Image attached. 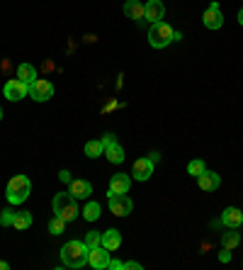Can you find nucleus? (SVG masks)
<instances>
[{
    "label": "nucleus",
    "mask_w": 243,
    "mask_h": 270,
    "mask_svg": "<svg viewBox=\"0 0 243 270\" xmlns=\"http://www.w3.org/2000/svg\"><path fill=\"white\" fill-rule=\"evenodd\" d=\"M88 253L90 248L85 246V241H66L61 248V260L66 268H85L88 265Z\"/></svg>",
    "instance_id": "1"
},
{
    "label": "nucleus",
    "mask_w": 243,
    "mask_h": 270,
    "mask_svg": "<svg viewBox=\"0 0 243 270\" xmlns=\"http://www.w3.org/2000/svg\"><path fill=\"white\" fill-rule=\"evenodd\" d=\"M51 207H54V214H56V217H61L63 221L78 219V214H80L78 200H75L71 192H59V195H54Z\"/></svg>",
    "instance_id": "2"
},
{
    "label": "nucleus",
    "mask_w": 243,
    "mask_h": 270,
    "mask_svg": "<svg viewBox=\"0 0 243 270\" xmlns=\"http://www.w3.org/2000/svg\"><path fill=\"white\" fill-rule=\"evenodd\" d=\"M32 192V183L27 175H12L8 180V187H5V197L10 205H22L24 200Z\"/></svg>",
    "instance_id": "3"
},
{
    "label": "nucleus",
    "mask_w": 243,
    "mask_h": 270,
    "mask_svg": "<svg viewBox=\"0 0 243 270\" xmlns=\"http://www.w3.org/2000/svg\"><path fill=\"white\" fill-rule=\"evenodd\" d=\"M175 42V29L166 22H153L151 29H148V44L153 49H166L168 44Z\"/></svg>",
    "instance_id": "4"
},
{
    "label": "nucleus",
    "mask_w": 243,
    "mask_h": 270,
    "mask_svg": "<svg viewBox=\"0 0 243 270\" xmlns=\"http://www.w3.org/2000/svg\"><path fill=\"white\" fill-rule=\"evenodd\" d=\"M29 98L36 100V102H47V100L54 98V86L49 83L47 78H36L34 83L29 86Z\"/></svg>",
    "instance_id": "5"
},
{
    "label": "nucleus",
    "mask_w": 243,
    "mask_h": 270,
    "mask_svg": "<svg viewBox=\"0 0 243 270\" xmlns=\"http://www.w3.org/2000/svg\"><path fill=\"white\" fill-rule=\"evenodd\" d=\"M3 95H5V100H10V102H20L24 95H29V86L22 83V81H17V78H12V81L5 83Z\"/></svg>",
    "instance_id": "6"
},
{
    "label": "nucleus",
    "mask_w": 243,
    "mask_h": 270,
    "mask_svg": "<svg viewBox=\"0 0 243 270\" xmlns=\"http://www.w3.org/2000/svg\"><path fill=\"white\" fill-rule=\"evenodd\" d=\"M107 200H109V212H112L114 217H127V214H132L134 202L127 195H109L107 192Z\"/></svg>",
    "instance_id": "7"
},
{
    "label": "nucleus",
    "mask_w": 243,
    "mask_h": 270,
    "mask_svg": "<svg viewBox=\"0 0 243 270\" xmlns=\"http://www.w3.org/2000/svg\"><path fill=\"white\" fill-rule=\"evenodd\" d=\"M88 265H90V268H95V270H107L109 251L102 244L95 246V248H90V253H88Z\"/></svg>",
    "instance_id": "8"
},
{
    "label": "nucleus",
    "mask_w": 243,
    "mask_h": 270,
    "mask_svg": "<svg viewBox=\"0 0 243 270\" xmlns=\"http://www.w3.org/2000/svg\"><path fill=\"white\" fill-rule=\"evenodd\" d=\"M132 187V175H124V173H114L109 178V195H127Z\"/></svg>",
    "instance_id": "9"
},
{
    "label": "nucleus",
    "mask_w": 243,
    "mask_h": 270,
    "mask_svg": "<svg viewBox=\"0 0 243 270\" xmlns=\"http://www.w3.org/2000/svg\"><path fill=\"white\" fill-rule=\"evenodd\" d=\"M163 15H166V5L160 3V0H148L144 5V20L146 22H160L163 20Z\"/></svg>",
    "instance_id": "10"
},
{
    "label": "nucleus",
    "mask_w": 243,
    "mask_h": 270,
    "mask_svg": "<svg viewBox=\"0 0 243 270\" xmlns=\"http://www.w3.org/2000/svg\"><path fill=\"white\" fill-rule=\"evenodd\" d=\"M202 22H205L207 29H219V27L224 25V15L219 10V3H212L207 8V13L202 15Z\"/></svg>",
    "instance_id": "11"
},
{
    "label": "nucleus",
    "mask_w": 243,
    "mask_h": 270,
    "mask_svg": "<svg viewBox=\"0 0 243 270\" xmlns=\"http://www.w3.org/2000/svg\"><path fill=\"white\" fill-rule=\"evenodd\" d=\"M221 224L226 229H238L243 224V212L238 207H226L221 212Z\"/></svg>",
    "instance_id": "12"
},
{
    "label": "nucleus",
    "mask_w": 243,
    "mask_h": 270,
    "mask_svg": "<svg viewBox=\"0 0 243 270\" xmlns=\"http://www.w3.org/2000/svg\"><path fill=\"white\" fill-rule=\"evenodd\" d=\"M197 183H199V190L214 192V190H219V185H221V175L214 171H205L199 178H197Z\"/></svg>",
    "instance_id": "13"
},
{
    "label": "nucleus",
    "mask_w": 243,
    "mask_h": 270,
    "mask_svg": "<svg viewBox=\"0 0 243 270\" xmlns=\"http://www.w3.org/2000/svg\"><path fill=\"white\" fill-rule=\"evenodd\" d=\"M153 175V163L148 159H139L136 163H134L132 168V178H136L139 183H144V180H148Z\"/></svg>",
    "instance_id": "14"
},
{
    "label": "nucleus",
    "mask_w": 243,
    "mask_h": 270,
    "mask_svg": "<svg viewBox=\"0 0 243 270\" xmlns=\"http://www.w3.org/2000/svg\"><path fill=\"white\" fill-rule=\"evenodd\" d=\"M68 192H71L75 200H85V197L93 195V185L88 180H71L68 183Z\"/></svg>",
    "instance_id": "15"
},
{
    "label": "nucleus",
    "mask_w": 243,
    "mask_h": 270,
    "mask_svg": "<svg viewBox=\"0 0 243 270\" xmlns=\"http://www.w3.org/2000/svg\"><path fill=\"white\" fill-rule=\"evenodd\" d=\"M102 246L107 248L109 253L117 251V248L122 246V232H117V229H107V232L102 234Z\"/></svg>",
    "instance_id": "16"
},
{
    "label": "nucleus",
    "mask_w": 243,
    "mask_h": 270,
    "mask_svg": "<svg viewBox=\"0 0 243 270\" xmlns=\"http://www.w3.org/2000/svg\"><path fill=\"white\" fill-rule=\"evenodd\" d=\"M17 81H22V83H27V86H32L36 81V68L32 66V63H20L17 66Z\"/></svg>",
    "instance_id": "17"
},
{
    "label": "nucleus",
    "mask_w": 243,
    "mask_h": 270,
    "mask_svg": "<svg viewBox=\"0 0 243 270\" xmlns=\"http://www.w3.org/2000/svg\"><path fill=\"white\" fill-rule=\"evenodd\" d=\"M122 10L132 20H144V5H141V0H127Z\"/></svg>",
    "instance_id": "18"
},
{
    "label": "nucleus",
    "mask_w": 243,
    "mask_h": 270,
    "mask_svg": "<svg viewBox=\"0 0 243 270\" xmlns=\"http://www.w3.org/2000/svg\"><path fill=\"white\" fill-rule=\"evenodd\" d=\"M241 244V234H238V229H229L226 234H221V246L224 248H236V246Z\"/></svg>",
    "instance_id": "19"
},
{
    "label": "nucleus",
    "mask_w": 243,
    "mask_h": 270,
    "mask_svg": "<svg viewBox=\"0 0 243 270\" xmlns=\"http://www.w3.org/2000/svg\"><path fill=\"white\" fill-rule=\"evenodd\" d=\"M105 156H107L109 163H122V161H124V148L114 141V144H109V146L105 148Z\"/></svg>",
    "instance_id": "20"
},
{
    "label": "nucleus",
    "mask_w": 243,
    "mask_h": 270,
    "mask_svg": "<svg viewBox=\"0 0 243 270\" xmlns=\"http://www.w3.org/2000/svg\"><path fill=\"white\" fill-rule=\"evenodd\" d=\"M12 226H15V229H20V232L29 229V226H32V214H29V212H15V221H12Z\"/></svg>",
    "instance_id": "21"
},
{
    "label": "nucleus",
    "mask_w": 243,
    "mask_h": 270,
    "mask_svg": "<svg viewBox=\"0 0 243 270\" xmlns=\"http://www.w3.org/2000/svg\"><path fill=\"white\" fill-rule=\"evenodd\" d=\"M102 153H105V146H102V141L93 139V141H88V144H85V156H88V159H100Z\"/></svg>",
    "instance_id": "22"
},
{
    "label": "nucleus",
    "mask_w": 243,
    "mask_h": 270,
    "mask_svg": "<svg viewBox=\"0 0 243 270\" xmlns=\"http://www.w3.org/2000/svg\"><path fill=\"white\" fill-rule=\"evenodd\" d=\"M100 212H102V207H100L97 202H88L83 207V219L85 221H97L100 219Z\"/></svg>",
    "instance_id": "23"
},
{
    "label": "nucleus",
    "mask_w": 243,
    "mask_h": 270,
    "mask_svg": "<svg viewBox=\"0 0 243 270\" xmlns=\"http://www.w3.org/2000/svg\"><path fill=\"white\" fill-rule=\"evenodd\" d=\"M66 224H68V221H63L61 219V217H54V219L49 221V234H51V236H59V234H63V229H66Z\"/></svg>",
    "instance_id": "24"
},
{
    "label": "nucleus",
    "mask_w": 243,
    "mask_h": 270,
    "mask_svg": "<svg viewBox=\"0 0 243 270\" xmlns=\"http://www.w3.org/2000/svg\"><path fill=\"white\" fill-rule=\"evenodd\" d=\"M205 171H207L205 161L194 159V161H190V163H187V173H190V175H194V178H199V175H202Z\"/></svg>",
    "instance_id": "25"
},
{
    "label": "nucleus",
    "mask_w": 243,
    "mask_h": 270,
    "mask_svg": "<svg viewBox=\"0 0 243 270\" xmlns=\"http://www.w3.org/2000/svg\"><path fill=\"white\" fill-rule=\"evenodd\" d=\"M102 244V232H88L85 234V246L88 248H95V246Z\"/></svg>",
    "instance_id": "26"
},
{
    "label": "nucleus",
    "mask_w": 243,
    "mask_h": 270,
    "mask_svg": "<svg viewBox=\"0 0 243 270\" xmlns=\"http://www.w3.org/2000/svg\"><path fill=\"white\" fill-rule=\"evenodd\" d=\"M12 221H15V212L12 209H3L0 212V226H12Z\"/></svg>",
    "instance_id": "27"
},
{
    "label": "nucleus",
    "mask_w": 243,
    "mask_h": 270,
    "mask_svg": "<svg viewBox=\"0 0 243 270\" xmlns=\"http://www.w3.org/2000/svg\"><path fill=\"white\" fill-rule=\"evenodd\" d=\"M59 180H61V183H66V185H68V183L73 180V175H71L68 171H59Z\"/></svg>",
    "instance_id": "28"
},
{
    "label": "nucleus",
    "mask_w": 243,
    "mask_h": 270,
    "mask_svg": "<svg viewBox=\"0 0 243 270\" xmlns=\"http://www.w3.org/2000/svg\"><path fill=\"white\" fill-rule=\"evenodd\" d=\"M107 270H124V263H122V260H112V258H109Z\"/></svg>",
    "instance_id": "29"
},
{
    "label": "nucleus",
    "mask_w": 243,
    "mask_h": 270,
    "mask_svg": "<svg viewBox=\"0 0 243 270\" xmlns=\"http://www.w3.org/2000/svg\"><path fill=\"white\" fill-rule=\"evenodd\" d=\"M100 141H102V146L107 148L109 144H114V141H117V139H114V134H105V136H102V139H100Z\"/></svg>",
    "instance_id": "30"
},
{
    "label": "nucleus",
    "mask_w": 243,
    "mask_h": 270,
    "mask_svg": "<svg viewBox=\"0 0 243 270\" xmlns=\"http://www.w3.org/2000/svg\"><path fill=\"white\" fill-rule=\"evenodd\" d=\"M124 270H141V263H136V260H127V263H124Z\"/></svg>",
    "instance_id": "31"
},
{
    "label": "nucleus",
    "mask_w": 243,
    "mask_h": 270,
    "mask_svg": "<svg viewBox=\"0 0 243 270\" xmlns=\"http://www.w3.org/2000/svg\"><path fill=\"white\" fill-rule=\"evenodd\" d=\"M219 260H221V263H229V260H231V251H229V248H224V251L219 253Z\"/></svg>",
    "instance_id": "32"
},
{
    "label": "nucleus",
    "mask_w": 243,
    "mask_h": 270,
    "mask_svg": "<svg viewBox=\"0 0 243 270\" xmlns=\"http://www.w3.org/2000/svg\"><path fill=\"white\" fill-rule=\"evenodd\" d=\"M148 161H151V163L156 166L158 161H160V153H158V151H153V153H148Z\"/></svg>",
    "instance_id": "33"
},
{
    "label": "nucleus",
    "mask_w": 243,
    "mask_h": 270,
    "mask_svg": "<svg viewBox=\"0 0 243 270\" xmlns=\"http://www.w3.org/2000/svg\"><path fill=\"white\" fill-rule=\"evenodd\" d=\"M238 25L243 27V8H241V10H238Z\"/></svg>",
    "instance_id": "34"
},
{
    "label": "nucleus",
    "mask_w": 243,
    "mask_h": 270,
    "mask_svg": "<svg viewBox=\"0 0 243 270\" xmlns=\"http://www.w3.org/2000/svg\"><path fill=\"white\" fill-rule=\"evenodd\" d=\"M8 268H10V265H8L5 260H0V270H8Z\"/></svg>",
    "instance_id": "35"
},
{
    "label": "nucleus",
    "mask_w": 243,
    "mask_h": 270,
    "mask_svg": "<svg viewBox=\"0 0 243 270\" xmlns=\"http://www.w3.org/2000/svg\"><path fill=\"white\" fill-rule=\"evenodd\" d=\"M0 120H3V107H0Z\"/></svg>",
    "instance_id": "36"
}]
</instances>
